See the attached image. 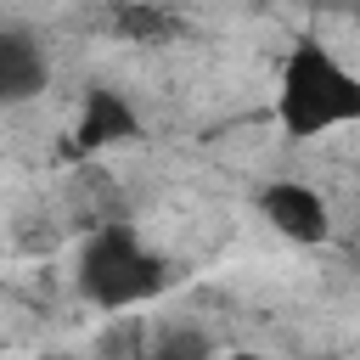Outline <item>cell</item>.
Masks as SVG:
<instances>
[{
  "label": "cell",
  "instance_id": "cell-1",
  "mask_svg": "<svg viewBox=\"0 0 360 360\" xmlns=\"http://www.w3.org/2000/svg\"><path fill=\"white\" fill-rule=\"evenodd\" d=\"M276 129L287 141H321L332 129H360V73L321 39H292L276 73Z\"/></svg>",
  "mask_w": 360,
  "mask_h": 360
},
{
  "label": "cell",
  "instance_id": "cell-2",
  "mask_svg": "<svg viewBox=\"0 0 360 360\" xmlns=\"http://www.w3.org/2000/svg\"><path fill=\"white\" fill-rule=\"evenodd\" d=\"M73 287L101 315H124V309L152 304L169 287V264L146 248V236L135 225L107 219V225H90V236L73 253Z\"/></svg>",
  "mask_w": 360,
  "mask_h": 360
},
{
  "label": "cell",
  "instance_id": "cell-3",
  "mask_svg": "<svg viewBox=\"0 0 360 360\" xmlns=\"http://www.w3.org/2000/svg\"><path fill=\"white\" fill-rule=\"evenodd\" d=\"M259 219L292 248H326L332 225H338L332 219V197L321 186L298 180V174H276V180L259 186Z\"/></svg>",
  "mask_w": 360,
  "mask_h": 360
},
{
  "label": "cell",
  "instance_id": "cell-4",
  "mask_svg": "<svg viewBox=\"0 0 360 360\" xmlns=\"http://www.w3.org/2000/svg\"><path fill=\"white\" fill-rule=\"evenodd\" d=\"M45 84H51V62H45V45H39L34 34L0 28V107L34 101Z\"/></svg>",
  "mask_w": 360,
  "mask_h": 360
},
{
  "label": "cell",
  "instance_id": "cell-5",
  "mask_svg": "<svg viewBox=\"0 0 360 360\" xmlns=\"http://www.w3.org/2000/svg\"><path fill=\"white\" fill-rule=\"evenodd\" d=\"M135 107L118 96V90H90L84 96V118H79V146L84 152H101V146H118V141H135Z\"/></svg>",
  "mask_w": 360,
  "mask_h": 360
},
{
  "label": "cell",
  "instance_id": "cell-6",
  "mask_svg": "<svg viewBox=\"0 0 360 360\" xmlns=\"http://www.w3.org/2000/svg\"><path fill=\"white\" fill-rule=\"evenodd\" d=\"M107 22H112V34L124 45H163L180 28V17L163 0H112V17Z\"/></svg>",
  "mask_w": 360,
  "mask_h": 360
},
{
  "label": "cell",
  "instance_id": "cell-7",
  "mask_svg": "<svg viewBox=\"0 0 360 360\" xmlns=\"http://www.w3.org/2000/svg\"><path fill=\"white\" fill-rule=\"evenodd\" d=\"M214 360H270V354H259V349H225V354H214Z\"/></svg>",
  "mask_w": 360,
  "mask_h": 360
},
{
  "label": "cell",
  "instance_id": "cell-8",
  "mask_svg": "<svg viewBox=\"0 0 360 360\" xmlns=\"http://www.w3.org/2000/svg\"><path fill=\"white\" fill-rule=\"evenodd\" d=\"M39 360H84V354H73V349H45Z\"/></svg>",
  "mask_w": 360,
  "mask_h": 360
},
{
  "label": "cell",
  "instance_id": "cell-9",
  "mask_svg": "<svg viewBox=\"0 0 360 360\" xmlns=\"http://www.w3.org/2000/svg\"><path fill=\"white\" fill-rule=\"evenodd\" d=\"M354 28H360V0H354Z\"/></svg>",
  "mask_w": 360,
  "mask_h": 360
},
{
  "label": "cell",
  "instance_id": "cell-10",
  "mask_svg": "<svg viewBox=\"0 0 360 360\" xmlns=\"http://www.w3.org/2000/svg\"><path fill=\"white\" fill-rule=\"evenodd\" d=\"M0 360H6V349H0Z\"/></svg>",
  "mask_w": 360,
  "mask_h": 360
}]
</instances>
